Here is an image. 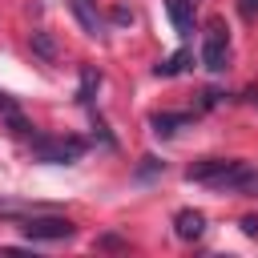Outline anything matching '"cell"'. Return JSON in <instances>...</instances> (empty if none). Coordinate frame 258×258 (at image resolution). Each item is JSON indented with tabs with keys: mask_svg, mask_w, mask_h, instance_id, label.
I'll list each match as a JSON object with an SVG mask.
<instances>
[{
	"mask_svg": "<svg viewBox=\"0 0 258 258\" xmlns=\"http://www.w3.org/2000/svg\"><path fill=\"white\" fill-rule=\"evenodd\" d=\"M89 149L85 137H52V133H32V157L48 165H73Z\"/></svg>",
	"mask_w": 258,
	"mask_h": 258,
	"instance_id": "6da1fadb",
	"label": "cell"
},
{
	"mask_svg": "<svg viewBox=\"0 0 258 258\" xmlns=\"http://www.w3.org/2000/svg\"><path fill=\"white\" fill-rule=\"evenodd\" d=\"M210 189H222V194H242V198H258V169L250 165V161H230L218 177H210L206 181Z\"/></svg>",
	"mask_w": 258,
	"mask_h": 258,
	"instance_id": "7a4b0ae2",
	"label": "cell"
},
{
	"mask_svg": "<svg viewBox=\"0 0 258 258\" xmlns=\"http://www.w3.org/2000/svg\"><path fill=\"white\" fill-rule=\"evenodd\" d=\"M202 64H206L210 73H226V64H230V28H226V20H222V16H214V20L206 24Z\"/></svg>",
	"mask_w": 258,
	"mask_h": 258,
	"instance_id": "3957f363",
	"label": "cell"
},
{
	"mask_svg": "<svg viewBox=\"0 0 258 258\" xmlns=\"http://www.w3.org/2000/svg\"><path fill=\"white\" fill-rule=\"evenodd\" d=\"M20 230L28 242H69L77 234V226L69 218H56V214H32L20 222Z\"/></svg>",
	"mask_w": 258,
	"mask_h": 258,
	"instance_id": "277c9868",
	"label": "cell"
},
{
	"mask_svg": "<svg viewBox=\"0 0 258 258\" xmlns=\"http://www.w3.org/2000/svg\"><path fill=\"white\" fill-rule=\"evenodd\" d=\"M173 234H177L181 242H198V238L206 234V214H202V210H177V214H173Z\"/></svg>",
	"mask_w": 258,
	"mask_h": 258,
	"instance_id": "5b68a950",
	"label": "cell"
},
{
	"mask_svg": "<svg viewBox=\"0 0 258 258\" xmlns=\"http://www.w3.org/2000/svg\"><path fill=\"white\" fill-rule=\"evenodd\" d=\"M69 8H73L77 24H81L89 36H101V32H105V20H101V12H97V0H69Z\"/></svg>",
	"mask_w": 258,
	"mask_h": 258,
	"instance_id": "8992f818",
	"label": "cell"
},
{
	"mask_svg": "<svg viewBox=\"0 0 258 258\" xmlns=\"http://www.w3.org/2000/svg\"><path fill=\"white\" fill-rule=\"evenodd\" d=\"M189 121H194V113H153L149 129H153V137H177Z\"/></svg>",
	"mask_w": 258,
	"mask_h": 258,
	"instance_id": "52a82bcc",
	"label": "cell"
},
{
	"mask_svg": "<svg viewBox=\"0 0 258 258\" xmlns=\"http://www.w3.org/2000/svg\"><path fill=\"white\" fill-rule=\"evenodd\" d=\"M165 12H169V24L177 36L194 32V0H165Z\"/></svg>",
	"mask_w": 258,
	"mask_h": 258,
	"instance_id": "ba28073f",
	"label": "cell"
},
{
	"mask_svg": "<svg viewBox=\"0 0 258 258\" xmlns=\"http://www.w3.org/2000/svg\"><path fill=\"white\" fill-rule=\"evenodd\" d=\"M230 161H234V157H202V161L185 165V181H210V177H218Z\"/></svg>",
	"mask_w": 258,
	"mask_h": 258,
	"instance_id": "9c48e42d",
	"label": "cell"
},
{
	"mask_svg": "<svg viewBox=\"0 0 258 258\" xmlns=\"http://www.w3.org/2000/svg\"><path fill=\"white\" fill-rule=\"evenodd\" d=\"M189 60H194V52H189V48H177V52H169L161 64H153V77H177V73L189 69Z\"/></svg>",
	"mask_w": 258,
	"mask_h": 258,
	"instance_id": "30bf717a",
	"label": "cell"
},
{
	"mask_svg": "<svg viewBox=\"0 0 258 258\" xmlns=\"http://www.w3.org/2000/svg\"><path fill=\"white\" fill-rule=\"evenodd\" d=\"M97 89H101V73H97L93 64H85V69H81V89H77V101H81V105H93Z\"/></svg>",
	"mask_w": 258,
	"mask_h": 258,
	"instance_id": "8fae6325",
	"label": "cell"
},
{
	"mask_svg": "<svg viewBox=\"0 0 258 258\" xmlns=\"http://www.w3.org/2000/svg\"><path fill=\"white\" fill-rule=\"evenodd\" d=\"M28 44H32V52H36L40 60H48V64L56 60V40H52V32H44V28H40V32H32V36H28Z\"/></svg>",
	"mask_w": 258,
	"mask_h": 258,
	"instance_id": "7c38bea8",
	"label": "cell"
},
{
	"mask_svg": "<svg viewBox=\"0 0 258 258\" xmlns=\"http://www.w3.org/2000/svg\"><path fill=\"white\" fill-rule=\"evenodd\" d=\"M97 246H101V250H125L129 242H125L121 234H101V238H97Z\"/></svg>",
	"mask_w": 258,
	"mask_h": 258,
	"instance_id": "4fadbf2b",
	"label": "cell"
},
{
	"mask_svg": "<svg viewBox=\"0 0 258 258\" xmlns=\"http://www.w3.org/2000/svg\"><path fill=\"white\" fill-rule=\"evenodd\" d=\"M157 169H165V161H157V157H141V169H137V177H149V173H157Z\"/></svg>",
	"mask_w": 258,
	"mask_h": 258,
	"instance_id": "5bb4252c",
	"label": "cell"
},
{
	"mask_svg": "<svg viewBox=\"0 0 258 258\" xmlns=\"http://www.w3.org/2000/svg\"><path fill=\"white\" fill-rule=\"evenodd\" d=\"M12 113H20V105L12 101V93H4V89H0V117H12Z\"/></svg>",
	"mask_w": 258,
	"mask_h": 258,
	"instance_id": "9a60e30c",
	"label": "cell"
},
{
	"mask_svg": "<svg viewBox=\"0 0 258 258\" xmlns=\"http://www.w3.org/2000/svg\"><path fill=\"white\" fill-rule=\"evenodd\" d=\"M238 226H242V234H246V238H258V214H246Z\"/></svg>",
	"mask_w": 258,
	"mask_h": 258,
	"instance_id": "2e32d148",
	"label": "cell"
},
{
	"mask_svg": "<svg viewBox=\"0 0 258 258\" xmlns=\"http://www.w3.org/2000/svg\"><path fill=\"white\" fill-rule=\"evenodd\" d=\"M113 24H133V12H129L125 4H117V8H113Z\"/></svg>",
	"mask_w": 258,
	"mask_h": 258,
	"instance_id": "e0dca14e",
	"label": "cell"
},
{
	"mask_svg": "<svg viewBox=\"0 0 258 258\" xmlns=\"http://www.w3.org/2000/svg\"><path fill=\"white\" fill-rule=\"evenodd\" d=\"M238 8H242V16H246V20H254V16H258V0H238Z\"/></svg>",
	"mask_w": 258,
	"mask_h": 258,
	"instance_id": "ac0fdd59",
	"label": "cell"
}]
</instances>
